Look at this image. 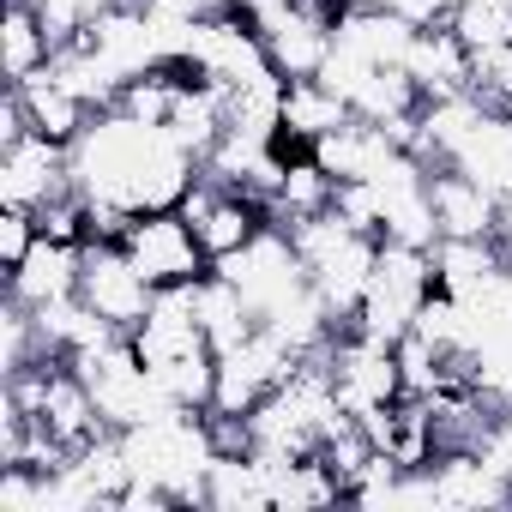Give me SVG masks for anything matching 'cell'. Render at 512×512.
Wrapping results in <instances>:
<instances>
[{"instance_id": "obj_4", "label": "cell", "mask_w": 512, "mask_h": 512, "mask_svg": "<svg viewBox=\"0 0 512 512\" xmlns=\"http://www.w3.org/2000/svg\"><path fill=\"white\" fill-rule=\"evenodd\" d=\"M73 368H79V380L91 386L103 428H139V422L175 410V404L157 392V380H151V368L139 362V350H133L127 332L109 338V344H97V350H79Z\"/></svg>"}, {"instance_id": "obj_16", "label": "cell", "mask_w": 512, "mask_h": 512, "mask_svg": "<svg viewBox=\"0 0 512 512\" xmlns=\"http://www.w3.org/2000/svg\"><path fill=\"white\" fill-rule=\"evenodd\" d=\"M404 73L416 79L422 103L434 97H458V91H476V55L458 43V31L440 19V25H422L410 55H404Z\"/></svg>"}, {"instance_id": "obj_19", "label": "cell", "mask_w": 512, "mask_h": 512, "mask_svg": "<svg viewBox=\"0 0 512 512\" xmlns=\"http://www.w3.org/2000/svg\"><path fill=\"white\" fill-rule=\"evenodd\" d=\"M428 193H434V223H440V235H458V241H482V235H494V193L488 187H476L464 169H434L428 175Z\"/></svg>"}, {"instance_id": "obj_9", "label": "cell", "mask_w": 512, "mask_h": 512, "mask_svg": "<svg viewBox=\"0 0 512 512\" xmlns=\"http://www.w3.org/2000/svg\"><path fill=\"white\" fill-rule=\"evenodd\" d=\"M181 217L193 223L199 247L211 253V266H217V260H229L235 247H247L253 235L272 223V211H266V199H260V193H247V187H223V181H211V175H199V181L187 187Z\"/></svg>"}, {"instance_id": "obj_12", "label": "cell", "mask_w": 512, "mask_h": 512, "mask_svg": "<svg viewBox=\"0 0 512 512\" xmlns=\"http://www.w3.org/2000/svg\"><path fill=\"white\" fill-rule=\"evenodd\" d=\"M73 187V157L61 139L49 133H25L13 145H0V205L19 211H43L49 199H61Z\"/></svg>"}, {"instance_id": "obj_6", "label": "cell", "mask_w": 512, "mask_h": 512, "mask_svg": "<svg viewBox=\"0 0 512 512\" xmlns=\"http://www.w3.org/2000/svg\"><path fill=\"white\" fill-rule=\"evenodd\" d=\"M302 368V350H290L272 326H260L253 338H241L235 350L217 356V392H211V410L223 416H253L290 374Z\"/></svg>"}, {"instance_id": "obj_7", "label": "cell", "mask_w": 512, "mask_h": 512, "mask_svg": "<svg viewBox=\"0 0 512 512\" xmlns=\"http://www.w3.org/2000/svg\"><path fill=\"white\" fill-rule=\"evenodd\" d=\"M181 67H187L193 79H205V85H223V91L260 79V73H278L272 55H266L260 25H253L241 7H229V13H217V19H199V31H193Z\"/></svg>"}, {"instance_id": "obj_21", "label": "cell", "mask_w": 512, "mask_h": 512, "mask_svg": "<svg viewBox=\"0 0 512 512\" xmlns=\"http://www.w3.org/2000/svg\"><path fill=\"white\" fill-rule=\"evenodd\" d=\"M446 169H464L476 187H488L494 199H506L512 193V109H488L482 127L464 139V151Z\"/></svg>"}, {"instance_id": "obj_27", "label": "cell", "mask_w": 512, "mask_h": 512, "mask_svg": "<svg viewBox=\"0 0 512 512\" xmlns=\"http://www.w3.org/2000/svg\"><path fill=\"white\" fill-rule=\"evenodd\" d=\"M332 175L314 163V151H302V157H290V169H284V181H278V193L266 199V211L290 229V223H302V217H320V211H332Z\"/></svg>"}, {"instance_id": "obj_20", "label": "cell", "mask_w": 512, "mask_h": 512, "mask_svg": "<svg viewBox=\"0 0 512 512\" xmlns=\"http://www.w3.org/2000/svg\"><path fill=\"white\" fill-rule=\"evenodd\" d=\"M13 91L25 97L31 127H37V133H49V139H61V145H73V139L91 127V115H97L85 97H73V91L55 79V67H37V73H31V79H19Z\"/></svg>"}, {"instance_id": "obj_24", "label": "cell", "mask_w": 512, "mask_h": 512, "mask_svg": "<svg viewBox=\"0 0 512 512\" xmlns=\"http://www.w3.org/2000/svg\"><path fill=\"white\" fill-rule=\"evenodd\" d=\"M344 121H350V103L338 91H326L320 79H284V133H278V145H314Z\"/></svg>"}, {"instance_id": "obj_8", "label": "cell", "mask_w": 512, "mask_h": 512, "mask_svg": "<svg viewBox=\"0 0 512 512\" xmlns=\"http://www.w3.org/2000/svg\"><path fill=\"white\" fill-rule=\"evenodd\" d=\"M326 368H332V392L350 416H374L386 404L404 398V374H398V356L392 344L380 338H362V332H338L326 344Z\"/></svg>"}, {"instance_id": "obj_30", "label": "cell", "mask_w": 512, "mask_h": 512, "mask_svg": "<svg viewBox=\"0 0 512 512\" xmlns=\"http://www.w3.org/2000/svg\"><path fill=\"white\" fill-rule=\"evenodd\" d=\"M37 235H43V229H37V211H19V205L0 211V260H7V272L37 247Z\"/></svg>"}, {"instance_id": "obj_29", "label": "cell", "mask_w": 512, "mask_h": 512, "mask_svg": "<svg viewBox=\"0 0 512 512\" xmlns=\"http://www.w3.org/2000/svg\"><path fill=\"white\" fill-rule=\"evenodd\" d=\"M332 211H338L350 229L380 235V199H374V187H368V181H338V187H332Z\"/></svg>"}, {"instance_id": "obj_17", "label": "cell", "mask_w": 512, "mask_h": 512, "mask_svg": "<svg viewBox=\"0 0 512 512\" xmlns=\"http://www.w3.org/2000/svg\"><path fill=\"white\" fill-rule=\"evenodd\" d=\"M79 272H85V247H79V241H49V235H37V247L7 272V290H13V302L43 308V302H55V296H73V290H79Z\"/></svg>"}, {"instance_id": "obj_22", "label": "cell", "mask_w": 512, "mask_h": 512, "mask_svg": "<svg viewBox=\"0 0 512 512\" xmlns=\"http://www.w3.org/2000/svg\"><path fill=\"white\" fill-rule=\"evenodd\" d=\"M205 506L217 512H260L272 506V464L266 452H217L205 476Z\"/></svg>"}, {"instance_id": "obj_11", "label": "cell", "mask_w": 512, "mask_h": 512, "mask_svg": "<svg viewBox=\"0 0 512 512\" xmlns=\"http://www.w3.org/2000/svg\"><path fill=\"white\" fill-rule=\"evenodd\" d=\"M121 247L133 253V266H139L157 290H169V284H199V278L211 272V253L199 247V235H193V223H187L181 211H145V217H133V229H127Z\"/></svg>"}, {"instance_id": "obj_13", "label": "cell", "mask_w": 512, "mask_h": 512, "mask_svg": "<svg viewBox=\"0 0 512 512\" xmlns=\"http://www.w3.org/2000/svg\"><path fill=\"white\" fill-rule=\"evenodd\" d=\"M79 43H91V55L121 79V91L133 85V79H145V73H157V67H169L163 61V49H157V37H151V25H145V7L139 0H115V7L79 37Z\"/></svg>"}, {"instance_id": "obj_5", "label": "cell", "mask_w": 512, "mask_h": 512, "mask_svg": "<svg viewBox=\"0 0 512 512\" xmlns=\"http://www.w3.org/2000/svg\"><path fill=\"white\" fill-rule=\"evenodd\" d=\"M211 272H223L247 302H253V314H260V326L296 296V290H308L314 278H308V266H302V253H296V241H290V229L284 223H266L260 235H253L247 247H235L229 260H217Z\"/></svg>"}, {"instance_id": "obj_23", "label": "cell", "mask_w": 512, "mask_h": 512, "mask_svg": "<svg viewBox=\"0 0 512 512\" xmlns=\"http://www.w3.org/2000/svg\"><path fill=\"white\" fill-rule=\"evenodd\" d=\"M428 476H434V500L440 506H506L512 500V482L494 476L476 452H434Z\"/></svg>"}, {"instance_id": "obj_15", "label": "cell", "mask_w": 512, "mask_h": 512, "mask_svg": "<svg viewBox=\"0 0 512 512\" xmlns=\"http://www.w3.org/2000/svg\"><path fill=\"white\" fill-rule=\"evenodd\" d=\"M416 31L422 25L404 19L398 7H386V0H350L338 13V25H332V43L350 49L356 61H368V67H404Z\"/></svg>"}, {"instance_id": "obj_32", "label": "cell", "mask_w": 512, "mask_h": 512, "mask_svg": "<svg viewBox=\"0 0 512 512\" xmlns=\"http://www.w3.org/2000/svg\"><path fill=\"white\" fill-rule=\"evenodd\" d=\"M235 7H241L253 25H260V19H272V13H284V7H302V0H235Z\"/></svg>"}, {"instance_id": "obj_3", "label": "cell", "mask_w": 512, "mask_h": 512, "mask_svg": "<svg viewBox=\"0 0 512 512\" xmlns=\"http://www.w3.org/2000/svg\"><path fill=\"white\" fill-rule=\"evenodd\" d=\"M434 247H404V241H380V260H374V278H368V296L356 308V326L362 338H380V344H398L422 302L434 296Z\"/></svg>"}, {"instance_id": "obj_35", "label": "cell", "mask_w": 512, "mask_h": 512, "mask_svg": "<svg viewBox=\"0 0 512 512\" xmlns=\"http://www.w3.org/2000/svg\"><path fill=\"white\" fill-rule=\"evenodd\" d=\"M506 7H512V0H506Z\"/></svg>"}, {"instance_id": "obj_1", "label": "cell", "mask_w": 512, "mask_h": 512, "mask_svg": "<svg viewBox=\"0 0 512 512\" xmlns=\"http://www.w3.org/2000/svg\"><path fill=\"white\" fill-rule=\"evenodd\" d=\"M67 157H73V187L85 199L127 205L133 217L181 211L187 187L199 181V157L163 121H139L127 109L91 115V127L67 145Z\"/></svg>"}, {"instance_id": "obj_31", "label": "cell", "mask_w": 512, "mask_h": 512, "mask_svg": "<svg viewBox=\"0 0 512 512\" xmlns=\"http://www.w3.org/2000/svg\"><path fill=\"white\" fill-rule=\"evenodd\" d=\"M494 241H500V253H506V260H512V193L494 205Z\"/></svg>"}, {"instance_id": "obj_2", "label": "cell", "mask_w": 512, "mask_h": 512, "mask_svg": "<svg viewBox=\"0 0 512 512\" xmlns=\"http://www.w3.org/2000/svg\"><path fill=\"white\" fill-rule=\"evenodd\" d=\"M121 440H127L133 482L163 488L175 506H205V476L217 464V440H211L205 410H163L139 428H121Z\"/></svg>"}, {"instance_id": "obj_14", "label": "cell", "mask_w": 512, "mask_h": 512, "mask_svg": "<svg viewBox=\"0 0 512 512\" xmlns=\"http://www.w3.org/2000/svg\"><path fill=\"white\" fill-rule=\"evenodd\" d=\"M332 25L338 13L314 7V0H302V7H284L272 19H260V37H266V55L284 79H314L332 55Z\"/></svg>"}, {"instance_id": "obj_18", "label": "cell", "mask_w": 512, "mask_h": 512, "mask_svg": "<svg viewBox=\"0 0 512 512\" xmlns=\"http://www.w3.org/2000/svg\"><path fill=\"white\" fill-rule=\"evenodd\" d=\"M506 278V253L494 235L482 241H458V235H440L434 241V284L452 296V302H476L482 290H494Z\"/></svg>"}, {"instance_id": "obj_33", "label": "cell", "mask_w": 512, "mask_h": 512, "mask_svg": "<svg viewBox=\"0 0 512 512\" xmlns=\"http://www.w3.org/2000/svg\"><path fill=\"white\" fill-rule=\"evenodd\" d=\"M25 7H43V0H25Z\"/></svg>"}, {"instance_id": "obj_26", "label": "cell", "mask_w": 512, "mask_h": 512, "mask_svg": "<svg viewBox=\"0 0 512 512\" xmlns=\"http://www.w3.org/2000/svg\"><path fill=\"white\" fill-rule=\"evenodd\" d=\"M55 61V43L37 19V7H25V0H7V19H0V73H7V85L31 79L37 67Z\"/></svg>"}, {"instance_id": "obj_25", "label": "cell", "mask_w": 512, "mask_h": 512, "mask_svg": "<svg viewBox=\"0 0 512 512\" xmlns=\"http://www.w3.org/2000/svg\"><path fill=\"white\" fill-rule=\"evenodd\" d=\"M199 332L211 338V350H235L241 338L260 332V314H253V302L223 278V272H205L199 278Z\"/></svg>"}, {"instance_id": "obj_34", "label": "cell", "mask_w": 512, "mask_h": 512, "mask_svg": "<svg viewBox=\"0 0 512 512\" xmlns=\"http://www.w3.org/2000/svg\"><path fill=\"white\" fill-rule=\"evenodd\" d=\"M506 272H512V260H506Z\"/></svg>"}, {"instance_id": "obj_10", "label": "cell", "mask_w": 512, "mask_h": 512, "mask_svg": "<svg viewBox=\"0 0 512 512\" xmlns=\"http://www.w3.org/2000/svg\"><path fill=\"white\" fill-rule=\"evenodd\" d=\"M79 296L115 326V332H139L151 302H157V284L133 266V253L121 241H85V272H79Z\"/></svg>"}, {"instance_id": "obj_28", "label": "cell", "mask_w": 512, "mask_h": 512, "mask_svg": "<svg viewBox=\"0 0 512 512\" xmlns=\"http://www.w3.org/2000/svg\"><path fill=\"white\" fill-rule=\"evenodd\" d=\"M458 31V43L470 55H494V49H512V7L506 0H464V7L446 19Z\"/></svg>"}]
</instances>
